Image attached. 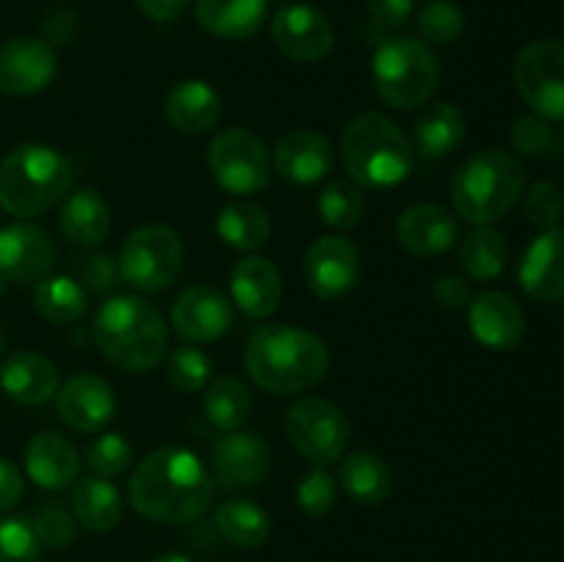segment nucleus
Wrapping results in <instances>:
<instances>
[{"label": "nucleus", "instance_id": "nucleus-1", "mask_svg": "<svg viewBox=\"0 0 564 562\" xmlns=\"http://www.w3.org/2000/svg\"><path fill=\"white\" fill-rule=\"evenodd\" d=\"M215 479L193 452L180 446L154 450L138 463L130 479V501L158 523H193L209 510Z\"/></svg>", "mask_w": 564, "mask_h": 562}, {"label": "nucleus", "instance_id": "nucleus-2", "mask_svg": "<svg viewBox=\"0 0 564 562\" xmlns=\"http://www.w3.org/2000/svg\"><path fill=\"white\" fill-rule=\"evenodd\" d=\"M328 345L317 334L290 323L259 325L246 345V369L270 395H297L325 378Z\"/></svg>", "mask_w": 564, "mask_h": 562}, {"label": "nucleus", "instance_id": "nucleus-3", "mask_svg": "<svg viewBox=\"0 0 564 562\" xmlns=\"http://www.w3.org/2000/svg\"><path fill=\"white\" fill-rule=\"evenodd\" d=\"M91 336L99 353L124 372H152L169 356V325L141 295H113L97 309Z\"/></svg>", "mask_w": 564, "mask_h": 562}, {"label": "nucleus", "instance_id": "nucleus-4", "mask_svg": "<svg viewBox=\"0 0 564 562\" xmlns=\"http://www.w3.org/2000/svg\"><path fill=\"white\" fill-rule=\"evenodd\" d=\"M75 169L44 143H22L0 163V207L20 220L39 218L58 207L72 191Z\"/></svg>", "mask_w": 564, "mask_h": 562}, {"label": "nucleus", "instance_id": "nucleus-5", "mask_svg": "<svg viewBox=\"0 0 564 562\" xmlns=\"http://www.w3.org/2000/svg\"><path fill=\"white\" fill-rule=\"evenodd\" d=\"M527 171L521 160L501 149L474 154L452 176V204L463 220L488 226L501 220L523 196Z\"/></svg>", "mask_w": 564, "mask_h": 562}, {"label": "nucleus", "instance_id": "nucleus-6", "mask_svg": "<svg viewBox=\"0 0 564 562\" xmlns=\"http://www.w3.org/2000/svg\"><path fill=\"white\" fill-rule=\"evenodd\" d=\"M341 163L356 185L394 187L413 171V147L405 132L380 114H361L341 138Z\"/></svg>", "mask_w": 564, "mask_h": 562}, {"label": "nucleus", "instance_id": "nucleus-7", "mask_svg": "<svg viewBox=\"0 0 564 562\" xmlns=\"http://www.w3.org/2000/svg\"><path fill=\"white\" fill-rule=\"evenodd\" d=\"M372 80L386 105L413 110L433 97L438 86V61L419 39L389 36L372 55Z\"/></svg>", "mask_w": 564, "mask_h": 562}, {"label": "nucleus", "instance_id": "nucleus-8", "mask_svg": "<svg viewBox=\"0 0 564 562\" xmlns=\"http://www.w3.org/2000/svg\"><path fill=\"white\" fill-rule=\"evenodd\" d=\"M121 281L138 292H163L176 281L185 264L182 237L165 224H149L132 231L119 248Z\"/></svg>", "mask_w": 564, "mask_h": 562}, {"label": "nucleus", "instance_id": "nucleus-9", "mask_svg": "<svg viewBox=\"0 0 564 562\" xmlns=\"http://www.w3.org/2000/svg\"><path fill=\"white\" fill-rule=\"evenodd\" d=\"M207 163L213 180L231 196L259 193L270 182V169H273L264 141L246 127L218 132L209 143Z\"/></svg>", "mask_w": 564, "mask_h": 562}, {"label": "nucleus", "instance_id": "nucleus-10", "mask_svg": "<svg viewBox=\"0 0 564 562\" xmlns=\"http://www.w3.org/2000/svg\"><path fill=\"white\" fill-rule=\"evenodd\" d=\"M286 435L314 466L339 461L350 444V422L339 406L323 397H303L286 411Z\"/></svg>", "mask_w": 564, "mask_h": 562}, {"label": "nucleus", "instance_id": "nucleus-11", "mask_svg": "<svg viewBox=\"0 0 564 562\" xmlns=\"http://www.w3.org/2000/svg\"><path fill=\"white\" fill-rule=\"evenodd\" d=\"M516 86L543 119H564V42L540 39L516 58Z\"/></svg>", "mask_w": 564, "mask_h": 562}, {"label": "nucleus", "instance_id": "nucleus-12", "mask_svg": "<svg viewBox=\"0 0 564 562\" xmlns=\"http://www.w3.org/2000/svg\"><path fill=\"white\" fill-rule=\"evenodd\" d=\"M303 279L323 301H339L361 279V257L347 237L328 235L312 242L303 259Z\"/></svg>", "mask_w": 564, "mask_h": 562}, {"label": "nucleus", "instance_id": "nucleus-13", "mask_svg": "<svg viewBox=\"0 0 564 562\" xmlns=\"http://www.w3.org/2000/svg\"><path fill=\"white\" fill-rule=\"evenodd\" d=\"M58 75V55L47 39L17 36L0 47V91L31 97Z\"/></svg>", "mask_w": 564, "mask_h": 562}, {"label": "nucleus", "instance_id": "nucleus-14", "mask_svg": "<svg viewBox=\"0 0 564 562\" xmlns=\"http://www.w3.org/2000/svg\"><path fill=\"white\" fill-rule=\"evenodd\" d=\"M235 323V303L218 287H187L171 306V325L191 345H207L229 334Z\"/></svg>", "mask_w": 564, "mask_h": 562}, {"label": "nucleus", "instance_id": "nucleus-15", "mask_svg": "<svg viewBox=\"0 0 564 562\" xmlns=\"http://www.w3.org/2000/svg\"><path fill=\"white\" fill-rule=\"evenodd\" d=\"M55 240L36 224L0 229V279L6 284H36L55 268Z\"/></svg>", "mask_w": 564, "mask_h": 562}, {"label": "nucleus", "instance_id": "nucleus-16", "mask_svg": "<svg viewBox=\"0 0 564 562\" xmlns=\"http://www.w3.org/2000/svg\"><path fill=\"white\" fill-rule=\"evenodd\" d=\"M213 479L220 488H257L268 479L270 446L251 430H224L213 444Z\"/></svg>", "mask_w": 564, "mask_h": 562}, {"label": "nucleus", "instance_id": "nucleus-17", "mask_svg": "<svg viewBox=\"0 0 564 562\" xmlns=\"http://www.w3.org/2000/svg\"><path fill=\"white\" fill-rule=\"evenodd\" d=\"M275 47L292 61H319L334 50V25L323 11L306 3L281 6L270 22Z\"/></svg>", "mask_w": 564, "mask_h": 562}, {"label": "nucleus", "instance_id": "nucleus-18", "mask_svg": "<svg viewBox=\"0 0 564 562\" xmlns=\"http://www.w3.org/2000/svg\"><path fill=\"white\" fill-rule=\"evenodd\" d=\"M55 408L66 428L77 433H102L116 413V395L99 375H72L55 391Z\"/></svg>", "mask_w": 564, "mask_h": 562}, {"label": "nucleus", "instance_id": "nucleus-19", "mask_svg": "<svg viewBox=\"0 0 564 562\" xmlns=\"http://www.w3.org/2000/svg\"><path fill=\"white\" fill-rule=\"evenodd\" d=\"M273 169L292 185H314L334 169V147L323 132L297 127L275 143Z\"/></svg>", "mask_w": 564, "mask_h": 562}, {"label": "nucleus", "instance_id": "nucleus-20", "mask_svg": "<svg viewBox=\"0 0 564 562\" xmlns=\"http://www.w3.org/2000/svg\"><path fill=\"white\" fill-rule=\"evenodd\" d=\"M468 325L479 345L490 350H510L523 339L527 317L516 298L507 292H482L468 303Z\"/></svg>", "mask_w": 564, "mask_h": 562}, {"label": "nucleus", "instance_id": "nucleus-21", "mask_svg": "<svg viewBox=\"0 0 564 562\" xmlns=\"http://www.w3.org/2000/svg\"><path fill=\"white\" fill-rule=\"evenodd\" d=\"M231 303H237L246 317L264 320L279 309L284 295V281L279 268L268 257H246L231 268L229 279Z\"/></svg>", "mask_w": 564, "mask_h": 562}, {"label": "nucleus", "instance_id": "nucleus-22", "mask_svg": "<svg viewBox=\"0 0 564 562\" xmlns=\"http://www.w3.org/2000/svg\"><path fill=\"white\" fill-rule=\"evenodd\" d=\"M518 281L534 301H562L564 298V229H545L534 237L518 268Z\"/></svg>", "mask_w": 564, "mask_h": 562}, {"label": "nucleus", "instance_id": "nucleus-23", "mask_svg": "<svg viewBox=\"0 0 564 562\" xmlns=\"http://www.w3.org/2000/svg\"><path fill=\"white\" fill-rule=\"evenodd\" d=\"M397 240L413 257H438L457 242V218L441 204H413L397 218Z\"/></svg>", "mask_w": 564, "mask_h": 562}, {"label": "nucleus", "instance_id": "nucleus-24", "mask_svg": "<svg viewBox=\"0 0 564 562\" xmlns=\"http://www.w3.org/2000/svg\"><path fill=\"white\" fill-rule=\"evenodd\" d=\"M25 472L44 490H64L80 474V452L55 430L33 435L25 446Z\"/></svg>", "mask_w": 564, "mask_h": 562}, {"label": "nucleus", "instance_id": "nucleus-25", "mask_svg": "<svg viewBox=\"0 0 564 562\" xmlns=\"http://www.w3.org/2000/svg\"><path fill=\"white\" fill-rule=\"evenodd\" d=\"M0 389L20 406H42L58 391V369L42 353L20 350L0 367Z\"/></svg>", "mask_w": 564, "mask_h": 562}, {"label": "nucleus", "instance_id": "nucleus-26", "mask_svg": "<svg viewBox=\"0 0 564 562\" xmlns=\"http://www.w3.org/2000/svg\"><path fill=\"white\" fill-rule=\"evenodd\" d=\"M165 119L185 136L209 132L220 119V94L207 80H180L165 94Z\"/></svg>", "mask_w": 564, "mask_h": 562}, {"label": "nucleus", "instance_id": "nucleus-27", "mask_svg": "<svg viewBox=\"0 0 564 562\" xmlns=\"http://www.w3.org/2000/svg\"><path fill=\"white\" fill-rule=\"evenodd\" d=\"M61 231L77 248H94L108 237L110 207L97 187H77L61 202Z\"/></svg>", "mask_w": 564, "mask_h": 562}, {"label": "nucleus", "instance_id": "nucleus-28", "mask_svg": "<svg viewBox=\"0 0 564 562\" xmlns=\"http://www.w3.org/2000/svg\"><path fill=\"white\" fill-rule=\"evenodd\" d=\"M268 0H198L196 20L218 39H248L264 25Z\"/></svg>", "mask_w": 564, "mask_h": 562}, {"label": "nucleus", "instance_id": "nucleus-29", "mask_svg": "<svg viewBox=\"0 0 564 562\" xmlns=\"http://www.w3.org/2000/svg\"><path fill=\"white\" fill-rule=\"evenodd\" d=\"M72 512L88 532H110L121 523L124 501L108 477H83L72 490Z\"/></svg>", "mask_w": 564, "mask_h": 562}, {"label": "nucleus", "instance_id": "nucleus-30", "mask_svg": "<svg viewBox=\"0 0 564 562\" xmlns=\"http://www.w3.org/2000/svg\"><path fill=\"white\" fill-rule=\"evenodd\" d=\"M463 138H466V116L452 102L427 105L413 125V147L430 160L452 154Z\"/></svg>", "mask_w": 564, "mask_h": 562}, {"label": "nucleus", "instance_id": "nucleus-31", "mask_svg": "<svg viewBox=\"0 0 564 562\" xmlns=\"http://www.w3.org/2000/svg\"><path fill=\"white\" fill-rule=\"evenodd\" d=\"M215 529L226 543L237 545V549H259L273 534V521L257 501L237 496V499L220 501L215 510Z\"/></svg>", "mask_w": 564, "mask_h": 562}, {"label": "nucleus", "instance_id": "nucleus-32", "mask_svg": "<svg viewBox=\"0 0 564 562\" xmlns=\"http://www.w3.org/2000/svg\"><path fill=\"white\" fill-rule=\"evenodd\" d=\"M339 483L352 501L375 507L389 499L394 479H391V468L386 466L380 455H375V452H352L341 461Z\"/></svg>", "mask_w": 564, "mask_h": 562}, {"label": "nucleus", "instance_id": "nucleus-33", "mask_svg": "<svg viewBox=\"0 0 564 562\" xmlns=\"http://www.w3.org/2000/svg\"><path fill=\"white\" fill-rule=\"evenodd\" d=\"M215 231L226 246L237 251H257L273 235V220L268 209L253 202H231L220 209Z\"/></svg>", "mask_w": 564, "mask_h": 562}, {"label": "nucleus", "instance_id": "nucleus-34", "mask_svg": "<svg viewBox=\"0 0 564 562\" xmlns=\"http://www.w3.org/2000/svg\"><path fill=\"white\" fill-rule=\"evenodd\" d=\"M33 309L47 323H77L88 309V295L72 275H44L33 284Z\"/></svg>", "mask_w": 564, "mask_h": 562}, {"label": "nucleus", "instance_id": "nucleus-35", "mask_svg": "<svg viewBox=\"0 0 564 562\" xmlns=\"http://www.w3.org/2000/svg\"><path fill=\"white\" fill-rule=\"evenodd\" d=\"M204 413L220 430H240L248 422L253 408V395L237 375H220L207 383Z\"/></svg>", "mask_w": 564, "mask_h": 562}, {"label": "nucleus", "instance_id": "nucleus-36", "mask_svg": "<svg viewBox=\"0 0 564 562\" xmlns=\"http://www.w3.org/2000/svg\"><path fill=\"white\" fill-rule=\"evenodd\" d=\"M457 257L471 279L494 281L507 268V242L490 226H477L471 235L463 237Z\"/></svg>", "mask_w": 564, "mask_h": 562}, {"label": "nucleus", "instance_id": "nucleus-37", "mask_svg": "<svg viewBox=\"0 0 564 562\" xmlns=\"http://www.w3.org/2000/svg\"><path fill=\"white\" fill-rule=\"evenodd\" d=\"M319 218L334 229H352L364 215V193L356 182H330L319 191Z\"/></svg>", "mask_w": 564, "mask_h": 562}, {"label": "nucleus", "instance_id": "nucleus-38", "mask_svg": "<svg viewBox=\"0 0 564 562\" xmlns=\"http://www.w3.org/2000/svg\"><path fill=\"white\" fill-rule=\"evenodd\" d=\"M165 364H169V383L176 391H185V395L204 391L209 380H213V361H209V356L202 347H176V350H171Z\"/></svg>", "mask_w": 564, "mask_h": 562}, {"label": "nucleus", "instance_id": "nucleus-39", "mask_svg": "<svg viewBox=\"0 0 564 562\" xmlns=\"http://www.w3.org/2000/svg\"><path fill=\"white\" fill-rule=\"evenodd\" d=\"M31 523L39 543L47 545V549H66V545H72V540L77 534L75 512L58 499L42 501L36 507V512H33Z\"/></svg>", "mask_w": 564, "mask_h": 562}, {"label": "nucleus", "instance_id": "nucleus-40", "mask_svg": "<svg viewBox=\"0 0 564 562\" xmlns=\"http://www.w3.org/2000/svg\"><path fill=\"white\" fill-rule=\"evenodd\" d=\"M72 279L83 287V290L94 292V295H105V292H113L116 284L121 281L119 262H116L113 253L108 251H88L77 253L69 259Z\"/></svg>", "mask_w": 564, "mask_h": 562}, {"label": "nucleus", "instance_id": "nucleus-41", "mask_svg": "<svg viewBox=\"0 0 564 562\" xmlns=\"http://www.w3.org/2000/svg\"><path fill=\"white\" fill-rule=\"evenodd\" d=\"M463 28H466V17H463L460 6L452 3V0H430L419 14L422 36L438 47L457 42L463 36Z\"/></svg>", "mask_w": 564, "mask_h": 562}, {"label": "nucleus", "instance_id": "nucleus-42", "mask_svg": "<svg viewBox=\"0 0 564 562\" xmlns=\"http://www.w3.org/2000/svg\"><path fill=\"white\" fill-rule=\"evenodd\" d=\"M39 554H42V543L33 532L31 518H0V562H39Z\"/></svg>", "mask_w": 564, "mask_h": 562}, {"label": "nucleus", "instance_id": "nucleus-43", "mask_svg": "<svg viewBox=\"0 0 564 562\" xmlns=\"http://www.w3.org/2000/svg\"><path fill=\"white\" fill-rule=\"evenodd\" d=\"M86 463L97 477H121L132 463V446L121 433H102L86 452Z\"/></svg>", "mask_w": 564, "mask_h": 562}, {"label": "nucleus", "instance_id": "nucleus-44", "mask_svg": "<svg viewBox=\"0 0 564 562\" xmlns=\"http://www.w3.org/2000/svg\"><path fill=\"white\" fill-rule=\"evenodd\" d=\"M295 499L306 516H325V512L334 510L336 505V479L330 477L325 466L308 468L306 474H301L295 485Z\"/></svg>", "mask_w": 564, "mask_h": 562}, {"label": "nucleus", "instance_id": "nucleus-45", "mask_svg": "<svg viewBox=\"0 0 564 562\" xmlns=\"http://www.w3.org/2000/svg\"><path fill=\"white\" fill-rule=\"evenodd\" d=\"M523 213L527 220L538 229H556L560 218L564 215V196L562 187L554 182H538L523 196Z\"/></svg>", "mask_w": 564, "mask_h": 562}, {"label": "nucleus", "instance_id": "nucleus-46", "mask_svg": "<svg viewBox=\"0 0 564 562\" xmlns=\"http://www.w3.org/2000/svg\"><path fill=\"white\" fill-rule=\"evenodd\" d=\"M512 143H516L518 152L523 154H551L560 143L554 127L549 125V119L532 114L521 116V119L512 125Z\"/></svg>", "mask_w": 564, "mask_h": 562}, {"label": "nucleus", "instance_id": "nucleus-47", "mask_svg": "<svg viewBox=\"0 0 564 562\" xmlns=\"http://www.w3.org/2000/svg\"><path fill=\"white\" fill-rule=\"evenodd\" d=\"M413 6H416V0H367L369 17L383 31H394V28L405 25L413 17Z\"/></svg>", "mask_w": 564, "mask_h": 562}, {"label": "nucleus", "instance_id": "nucleus-48", "mask_svg": "<svg viewBox=\"0 0 564 562\" xmlns=\"http://www.w3.org/2000/svg\"><path fill=\"white\" fill-rule=\"evenodd\" d=\"M433 295L444 309H463V306H468L474 298L468 281L460 279V275H449V273L441 275V279H435Z\"/></svg>", "mask_w": 564, "mask_h": 562}, {"label": "nucleus", "instance_id": "nucleus-49", "mask_svg": "<svg viewBox=\"0 0 564 562\" xmlns=\"http://www.w3.org/2000/svg\"><path fill=\"white\" fill-rule=\"evenodd\" d=\"M22 490H25V483H22L20 468L0 457V512L11 510L22 499Z\"/></svg>", "mask_w": 564, "mask_h": 562}, {"label": "nucleus", "instance_id": "nucleus-50", "mask_svg": "<svg viewBox=\"0 0 564 562\" xmlns=\"http://www.w3.org/2000/svg\"><path fill=\"white\" fill-rule=\"evenodd\" d=\"M141 14H147L154 22H174L185 14L191 0H135Z\"/></svg>", "mask_w": 564, "mask_h": 562}, {"label": "nucleus", "instance_id": "nucleus-51", "mask_svg": "<svg viewBox=\"0 0 564 562\" xmlns=\"http://www.w3.org/2000/svg\"><path fill=\"white\" fill-rule=\"evenodd\" d=\"M69 20H72L69 11H55V14L47 17V22H44V33H47L50 42H69V39L75 36V31L64 28V22Z\"/></svg>", "mask_w": 564, "mask_h": 562}, {"label": "nucleus", "instance_id": "nucleus-52", "mask_svg": "<svg viewBox=\"0 0 564 562\" xmlns=\"http://www.w3.org/2000/svg\"><path fill=\"white\" fill-rule=\"evenodd\" d=\"M149 562H193L191 556H185V554H160V556H154V560H149Z\"/></svg>", "mask_w": 564, "mask_h": 562}, {"label": "nucleus", "instance_id": "nucleus-53", "mask_svg": "<svg viewBox=\"0 0 564 562\" xmlns=\"http://www.w3.org/2000/svg\"><path fill=\"white\" fill-rule=\"evenodd\" d=\"M3 290H6V281L0 279V295H3Z\"/></svg>", "mask_w": 564, "mask_h": 562}, {"label": "nucleus", "instance_id": "nucleus-54", "mask_svg": "<svg viewBox=\"0 0 564 562\" xmlns=\"http://www.w3.org/2000/svg\"><path fill=\"white\" fill-rule=\"evenodd\" d=\"M268 3H290V0H268Z\"/></svg>", "mask_w": 564, "mask_h": 562}, {"label": "nucleus", "instance_id": "nucleus-55", "mask_svg": "<svg viewBox=\"0 0 564 562\" xmlns=\"http://www.w3.org/2000/svg\"><path fill=\"white\" fill-rule=\"evenodd\" d=\"M0 350H3V328H0Z\"/></svg>", "mask_w": 564, "mask_h": 562}]
</instances>
